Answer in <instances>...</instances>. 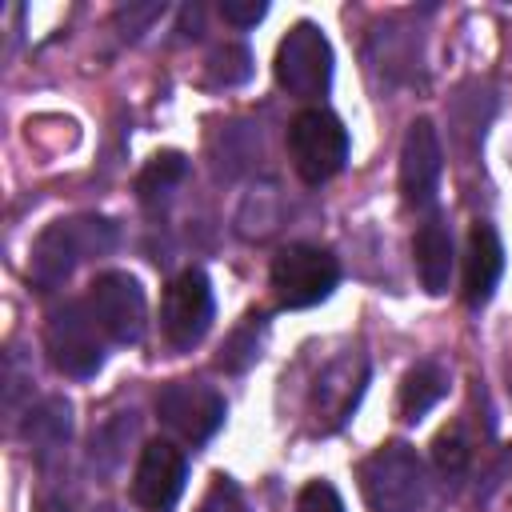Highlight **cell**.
I'll return each mask as SVG.
<instances>
[{
	"instance_id": "5b68a950",
	"label": "cell",
	"mask_w": 512,
	"mask_h": 512,
	"mask_svg": "<svg viewBox=\"0 0 512 512\" xmlns=\"http://www.w3.org/2000/svg\"><path fill=\"white\" fill-rule=\"evenodd\" d=\"M268 280L280 308H312L332 296L340 280V264L320 244H288L276 252Z\"/></svg>"
},
{
	"instance_id": "3957f363",
	"label": "cell",
	"mask_w": 512,
	"mask_h": 512,
	"mask_svg": "<svg viewBox=\"0 0 512 512\" xmlns=\"http://www.w3.org/2000/svg\"><path fill=\"white\" fill-rule=\"evenodd\" d=\"M100 324L88 308V300H64L60 308L48 312L44 324V348L56 372L88 380L104 364V344H100Z\"/></svg>"
},
{
	"instance_id": "7a4b0ae2",
	"label": "cell",
	"mask_w": 512,
	"mask_h": 512,
	"mask_svg": "<svg viewBox=\"0 0 512 512\" xmlns=\"http://www.w3.org/2000/svg\"><path fill=\"white\" fill-rule=\"evenodd\" d=\"M116 244V224L104 216H72V220H56L40 232L36 248H32V280L44 288H56L60 280L72 276L76 264L108 252Z\"/></svg>"
},
{
	"instance_id": "7c38bea8",
	"label": "cell",
	"mask_w": 512,
	"mask_h": 512,
	"mask_svg": "<svg viewBox=\"0 0 512 512\" xmlns=\"http://www.w3.org/2000/svg\"><path fill=\"white\" fill-rule=\"evenodd\" d=\"M364 380H368L364 356H340V360H332V364L316 376V388H312V416H316L320 432H332V428H340V424L352 416V408H356V400H360V392H364Z\"/></svg>"
},
{
	"instance_id": "9c48e42d",
	"label": "cell",
	"mask_w": 512,
	"mask_h": 512,
	"mask_svg": "<svg viewBox=\"0 0 512 512\" xmlns=\"http://www.w3.org/2000/svg\"><path fill=\"white\" fill-rule=\"evenodd\" d=\"M224 412V396L200 380H172L156 396V416L188 444H204L224 424Z\"/></svg>"
},
{
	"instance_id": "8fae6325",
	"label": "cell",
	"mask_w": 512,
	"mask_h": 512,
	"mask_svg": "<svg viewBox=\"0 0 512 512\" xmlns=\"http://www.w3.org/2000/svg\"><path fill=\"white\" fill-rule=\"evenodd\" d=\"M188 480V460L176 444L168 440H148L140 448L136 472H132V500L148 512H168L176 496L184 492Z\"/></svg>"
},
{
	"instance_id": "4fadbf2b",
	"label": "cell",
	"mask_w": 512,
	"mask_h": 512,
	"mask_svg": "<svg viewBox=\"0 0 512 512\" xmlns=\"http://www.w3.org/2000/svg\"><path fill=\"white\" fill-rule=\"evenodd\" d=\"M504 272V244L496 236L492 224L476 220L468 232V248H464V304L468 308H484L500 284Z\"/></svg>"
},
{
	"instance_id": "6da1fadb",
	"label": "cell",
	"mask_w": 512,
	"mask_h": 512,
	"mask_svg": "<svg viewBox=\"0 0 512 512\" xmlns=\"http://www.w3.org/2000/svg\"><path fill=\"white\" fill-rule=\"evenodd\" d=\"M360 488L372 512H420L428 500V472L412 444H380L360 464Z\"/></svg>"
},
{
	"instance_id": "ba28073f",
	"label": "cell",
	"mask_w": 512,
	"mask_h": 512,
	"mask_svg": "<svg viewBox=\"0 0 512 512\" xmlns=\"http://www.w3.org/2000/svg\"><path fill=\"white\" fill-rule=\"evenodd\" d=\"M88 308L96 324L104 328L108 340L116 344H136L148 324V300L136 276L128 272H100L88 288Z\"/></svg>"
},
{
	"instance_id": "ac0fdd59",
	"label": "cell",
	"mask_w": 512,
	"mask_h": 512,
	"mask_svg": "<svg viewBox=\"0 0 512 512\" xmlns=\"http://www.w3.org/2000/svg\"><path fill=\"white\" fill-rule=\"evenodd\" d=\"M432 460H436V468L444 472V476H464V468H468V460H472V444H468V436H464V424H448L436 440H432Z\"/></svg>"
},
{
	"instance_id": "8992f818",
	"label": "cell",
	"mask_w": 512,
	"mask_h": 512,
	"mask_svg": "<svg viewBox=\"0 0 512 512\" xmlns=\"http://www.w3.org/2000/svg\"><path fill=\"white\" fill-rule=\"evenodd\" d=\"M276 84L296 100H316L332 84V44L312 20H296L276 48Z\"/></svg>"
},
{
	"instance_id": "2e32d148",
	"label": "cell",
	"mask_w": 512,
	"mask_h": 512,
	"mask_svg": "<svg viewBox=\"0 0 512 512\" xmlns=\"http://www.w3.org/2000/svg\"><path fill=\"white\" fill-rule=\"evenodd\" d=\"M72 408H68V400H60V396H48L36 412H28V424H24V436L40 448V452H52V448H60L64 440H68V432H72V416H68Z\"/></svg>"
},
{
	"instance_id": "ffe728a7",
	"label": "cell",
	"mask_w": 512,
	"mask_h": 512,
	"mask_svg": "<svg viewBox=\"0 0 512 512\" xmlns=\"http://www.w3.org/2000/svg\"><path fill=\"white\" fill-rule=\"evenodd\" d=\"M248 48H240V44H224L216 56H212V76L220 80V84H240V80H248Z\"/></svg>"
},
{
	"instance_id": "9a60e30c",
	"label": "cell",
	"mask_w": 512,
	"mask_h": 512,
	"mask_svg": "<svg viewBox=\"0 0 512 512\" xmlns=\"http://www.w3.org/2000/svg\"><path fill=\"white\" fill-rule=\"evenodd\" d=\"M444 392H448V372L436 360L412 364L404 372V380H400V400H396L400 404V420H408V424L424 420L444 400Z\"/></svg>"
},
{
	"instance_id": "44dd1931",
	"label": "cell",
	"mask_w": 512,
	"mask_h": 512,
	"mask_svg": "<svg viewBox=\"0 0 512 512\" xmlns=\"http://www.w3.org/2000/svg\"><path fill=\"white\" fill-rule=\"evenodd\" d=\"M296 512H344V500L328 480H312V484L300 488Z\"/></svg>"
},
{
	"instance_id": "603a6c76",
	"label": "cell",
	"mask_w": 512,
	"mask_h": 512,
	"mask_svg": "<svg viewBox=\"0 0 512 512\" xmlns=\"http://www.w3.org/2000/svg\"><path fill=\"white\" fill-rule=\"evenodd\" d=\"M96 512H120V508H112V504H100V508H96Z\"/></svg>"
},
{
	"instance_id": "e0dca14e",
	"label": "cell",
	"mask_w": 512,
	"mask_h": 512,
	"mask_svg": "<svg viewBox=\"0 0 512 512\" xmlns=\"http://www.w3.org/2000/svg\"><path fill=\"white\" fill-rule=\"evenodd\" d=\"M184 172H188V160H184L180 152H160V156H152V160L144 164V172L136 176V196H140L144 204H152V200L168 196V192L184 180Z\"/></svg>"
},
{
	"instance_id": "52a82bcc",
	"label": "cell",
	"mask_w": 512,
	"mask_h": 512,
	"mask_svg": "<svg viewBox=\"0 0 512 512\" xmlns=\"http://www.w3.org/2000/svg\"><path fill=\"white\" fill-rule=\"evenodd\" d=\"M212 284L200 268H184L168 288H164V304H160V332L168 340V348L176 352H192L208 328H212Z\"/></svg>"
},
{
	"instance_id": "5bb4252c",
	"label": "cell",
	"mask_w": 512,
	"mask_h": 512,
	"mask_svg": "<svg viewBox=\"0 0 512 512\" xmlns=\"http://www.w3.org/2000/svg\"><path fill=\"white\" fill-rule=\"evenodd\" d=\"M412 260H416V272H420V284L424 292L440 296L448 292V280H452V264H456V248H452V232L444 220H424L412 236Z\"/></svg>"
},
{
	"instance_id": "d6986e66",
	"label": "cell",
	"mask_w": 512,
	"mask_h": 512,
	"mask_svg": "<svg viewBox=\"0 0 512 512\" xmlns=\"http://www.w3.org/2000/svg\"><path fill=\"white\" fill-rule=\"evenodd\" d=\"M196 512H252V508H248L244 492L236 488V480L212 476V484H208V492H204V500H200Z\"/></svg>"
},
{
	"instance_id": "277c9868",
	"label": "cell",
	"mask_w": 512,
	"mask_h": 512,
	"mask_svg": "<svg viewBox=\"0 0 512 512\" xmlns=\"http://www.w3.org/2000/svg\"><path fill=\"white\" fill-rule=\"evenodd\" d=\"M288 156L304 184H324L348 160V128L328 108H304L288 124Z\"/></svg>"
},
{
	"instance_id": "7402d4cb",
	"label": "cell",
	"mask_w": 512,
	"mask_h": 512,
	"mask_svg": "<svg viewBox=\"0 0 512 512\" xmlns=\"http://www.w3.org/2000/svg\"><path fill=\"white\" fill-rule=\"evenodd\" d=\"M264 12H268L264 0H224V4H220V16H224L228 24H236V28H248V24H256V20H264Z\"/></svg>"
},
{
	"instance_id": "30bf717a",
	"label": "cell",
	"mask_w": 512,
	"mask_h": 512,
	"mask_svg": "<svg viewBox=\"0 0 512 512\" xmlns=\"http://www.w3.org/2000/svg\"><path fill=\"white\" fill-rule=\"evenodd\" d=\"M440 172H444V148L436 136V124L428 116L412 120L400 144V192L404 204L416 212H428L436 204V188H440Z\"/></svg>"
}]
</instances>
